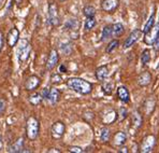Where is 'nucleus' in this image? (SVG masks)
I'll return each mask as SVG.
<instances>
[{"mask_svg": "<svg viewBox=\"0 0 159 153\" xmlns=\"http://www.w3.org/2000/svg\"><path fill=\"white\" fill-rule=\"evenodd\" d=\"M67 85L72 91L81 95H88L93 91V84L81 78H70L67 80Z\"/></svg>", "mask_w": 159, "mask_h": 153, "instance_id": "1", "label": "nucleus"}, {"mask_svg": "<svg viewBox=\"0 0 159 153\" xmlns=\"http://www.w3.org/2000/svg\"><path fill=\"white\" fill-rule=\"evenodd\" d=\"M40 131V123L34 117H28L26 122V134L30 140L37 139Z\"/></svg>", "mask_w": 159, "mask_h": 153, "instance_id": "2", "label": "nucleus"}, {"mask_svg": "<svg viewBox=\"0 0 159 153\" xmlns=\"http://www.w3.org/2000/svg\"><path fill=\"white\" fill-rule=\"evenodd\" d=\"M156 143V138L154 135H147L143 138L140 147V152L142 153H149L153 151Z\"/></svg>", "mask_w": 159, "mask_h": 153, "instance_id": "3", "label": "nucleus"}, {"mask_svg": "<svg viewBox=\"0 0 159 153\" xmlns=\"http://www.w3.org/2000/svg\"><path fill=\"white\" fill-rule=\"evenodd\" d=\"M142 35H143V31L140 30V29H134L133 31H131L129 36L126 38L125 42H124V48L129 49L130 46H132L135 42L139 41L140 38L142 37Z\"/></svg>", "mask_w": 159, "mask_h": 153, "instance_id": "4", "label": "nucleus"}, {"mask_svg": "<svg viewBox=\"0 0 159 153\" xmlns=\"http://www.w3.org/2000/svg\"><path fill=\"white\" fill-rule=\"evenodd\" d=\"M65 131H66V126L60 121L55 122L51 128V134H52V137L54 139H60L64 136Z\"/></svg>", "mask_w": 159, "mask_h": 153, "instance_id": "5", "label": "nucleus"}, {"mask_svg": "<svg viewBox=\"0 0 159 153\" xmlns=\"http://www.w3.org/2000/svg\"><path fill=\"white\" fill-rule=\"evenodd\" d=\"M48 21H50L51 25L57 26L59 25V15H58V8L56 3H50L48 6Z\"/></svg>", "mask_w": 159, "mask_h": 153, "instance_id": "6", "label": "nucleus"}, {"mask_svg": "<svg viewBox=\"0 0 159 153\" xmlns=\"http://www.w3.org/2000/svg\"><path fill=\"white\" fill-rule=\"evenodd\" d=\"M145 35V38H144V42H145L146 44H154V42H155V40L157 39V37L159 36V24L158 25H155L153 26V28H152L149 31H147Z\"/></svg>", "mask_w": 159, "mask_h": 153, "instance_id": "7", "label": "nucleus"}, {"mask_svg": "<svg viewBox=\"0 0 159 153\" xmlns=\"http://www.w3.org/2000/svg\"><path fill=\"white\" fill-rule=\"evenodd\" d=\"M119 6V0H102L101 8L107 13H113Z\"/></svg>", "mask_w": 159, "mask_h": 153, "instance_id": "8", "label": "nucleus"}, {"mask_svg": "<svg viewBox=\"0 0 159 153\" xmlns=\"http://www.w3.org/2000/svg\"><path fill=\"white\" fill-rule=\"evenodd\" d=\"M41 84V80L39 77L37 76H30L25 82V88L29 92H32L34 89H37L39 88V85Z\"/></svg>", "mask_w": 159, "mask_h": 153, "instance_id": "9", "label": "nucleus"}, {"mask_svg": "<svg viewBox=\"0 0 159 153\" xmlns=\"http://www.w3.org/2000/svg\"><path fill=\"white\" fill-rule=\"evenodd\" d=\"M58 60H59V55H58V52L56 50H52L50 52V55H48V62H46V69L52 70L57 66Z\"/></svg>", "mask_w": 159, "mask_h": 153, "instance_id": "10", "label": "nucleus"}, {"mask_svg": "<svg viewBox=\"0 0 159 153\" xmlns=\"http://www.w3.org/2000/svg\"><path fill=\"white\" fill-rule=\"evenodd\" d=\"M18 39H20V31H18L17 28H12L7 36V41H8L9 46H11V48L15 46L16 43L18 42Z\"/></svg>", "mask_w": 159, "mask_h": 153, "instance_id": "11", "label": "nucleus"}, {"mask_svg": "<svg viewBox=\"0 0 159 153\" xmlns=\"http://www.w3.org/2000/svg\"><path fill=\"white\" fill-rule=\"evenodd\" d=\"M152 81V74L148 71H143L138 77V84L140 86H147Z\"/></svg>", "mask_w": 159, "mask_h": 153, "instance_id": "12", "label": "nucleus"}, {"mask_svg": "<svg viewBox=\"0 0 159 153\" xmlns=\"http://www.w3.org/2000/svg\"><path fill=\"white\" fill-rule=\"evenodd\" d=\"M109 76V69H107V66L103 65L100 66L96 69V79L98 81H104Z\"/></svg>", "mask_w": 159, "mask_h": 153, "instance_id": "13", "label": "nucleus"}, {"mask_svg": "<svg viewBox=\"0 0 159 153\" xmlns=\"http://www.w3.org/2000/svg\"><path fill=\"white\" fill-rule=\"evenodd\" d=\"M60 99V92L57 88H53L48 91V100L50 102L52 105H55L59 102Z\"/></svg>", "mask_w": 159, "mask_h": 153, "instance_id": "14", "label": "nucleus"}, {"mask_svg": "<svg viewBox=\"0 0 159 153\" xmlns=\"http://www.w3.org/2000/svg\"><path fill=\"white\" fill-rule=\"evenodd\" d=\"M117 97L123 103H129V91L126 86H119L117 88Z\"/></svg>", "mask_w": 159, "mask_h": 153, "instance_id": "15", "label": "nucleus"}, {"mask_svg": "<svg viewBox=\"0 0 159 153\" xmlns=\"http://www.w3.org/2000/svg\"><path fill=\"white\" fill-rule=\"evenodd\" d=\"M23 151H24V141H23V138L16 140L10 147V149H9V152L11 153H20Z\"/></svg>", "mask_w": 159, "mask_h": 153, "instance_id": "16", "label": "nucleus"}, {"mask_svg": "<svg viewBox=\"0 0 159 153\" xmlns=\"http://www.w3.org/2000/svg\"><path fill=\"white\" fill-rule=\"evenodd\" d=\"M125 31V27L121 23H115L112 25V36L113 37H120Z\"/></svg>", "mask_w": 159, "mask_h": 153, "instance_id": "17", "label": "nucleus"}, {"mask_svg": "<svg viewBox=\"0 0 159 153\" xmlns=\"http://www.w3.org/2000/svg\"><path fill=\"white\" fill-rule=\"evenodd\" d=\"M127 140V136L124 131H117L114 135V145L115 146H123Z\"/></svg>", "mask_w": 159, "mask_h": 153, "instance_id": "18", "label": "nucleus"}, {"mask_svg": "<svg viewBox=\"0 0 159 153\" xmlns=\"http://www.w3.org/2000/svg\"><path fill=\"white\" fill-rule=\"evenodd\" d=\"M155 106H156V102H155V98L154 97H148L146 99L145 103H144V109H145L146 114H149L154 111L155 109Z\"/></svg>", "mask_w": 159, "mask_h": 153, "instance_id": "19", "label": "nucleus"}, {"mask_svg": "<svg viewBox=\"0 0 159 153\" xmlns=\"http://www.w3.org/2000/svg\"><path fill=\"white\" fill-rule=\"evenodd\" d=\"M24 44H25V40L22 42V45L20 46V50H18V58H20V60H22V56H24V60H26L30 51L28 42L26 43V45H24Z\"/></svg>", "mask_w": 159, "mask_h": 153, "instance_id": "20", "label": "nucleus"}, {"mask_svg": "<svg viewBox=\"0 0 159 153\" xmlns=\"http://www.w3.org/2000/svg\"><path fill=\"white\" fill-rule=\"evenodd\" d=\"M132 123H133V126L137 128H140L142 126L143 120H142V117L139 111H134L132 113Z\"/></svg>", "mask_w": 159, "mask_h": 153, "instance_id": "21", "label": "nucleus"}, {"mask_svg": "<svg viewBox=\"0 0 159 153\" xmlns=\"http://www.w3.org/2000/svg\"><path fill=\"white\" fill-rule=\"evenodd\" d=\"M42 100H43V97H42V94H40V93H34L29 96V102L34 106H37V105H39V103H41Z\"/></svg>", "mask_w": 159, "mask_h": 153, "instance_id": "22", "label": "nucleus"}, {"mask_svg": "<svg viewBox=\"0 0 159 153\" xmlns=\"http://www.w3.org/2000/svg\"><path fill=\"white\" fill-rule=\"evenodd\" d=\"M112 36V25H107L104 26V28L102 29V36L101 40L102 41H107L109 38H111Z\"/></svg>", "mask_w": 159, "mask_h": 153, "instance_id": "23", "label": "nucleus"}, {"mask_svg": "<svg viewBox=\"0 0 159 153\" xmlns=\"http://www.w3.org/2000/svg\"><path fill=\"white\" fill-rule=\"evenodd\" d=\"M154 24H155V13H153L151 16H149L148 21H147V23L145 24V26H144V29L142 30L143 34H146L147 31H149V30L153 28Z\"/></svg>", "mask_w": 159, "mask_h": 153, "instance_id": "24", "label": "nucleus"}, {"mask_svg": "<svg viewBox=\"0 0 159 153\" xmlns=\"http://www.w3.org/2000/svg\"><path fill=\"white\" fill-rule=\"evenodd\" d=\"M83 12L86 17H93L96 15V9L93 6H86L83 9Z\"/></svg>", "mask_w": 159, "mask_h": 153, "instance_id": "25", "label": "nucleus"}, {"mask_svg": "<svg viewBox=\"0 0 159 153\" xmlns=\"http://www.w3.org/2000/svg\"><path fill=\"white\" fill-rule=\"evenodd\" d=\"M102 92H103L106 95H111L112 91H113V83L112 82H104L101 86Z\"/></svg>", "mask_w": 159, "mask_h": 153, "instance_id": "26", "label": "nucleus"}, {"mask_svg": "<svg viewBox=\"0 0 159 153\" xmlns=\"http://www.w3.org/2000/svg\"><path fill=\"white\" fill-rule=\"evenodd\" d=\"M78 27H79V22L75 20V18L69 20L66 23V25H65V28H66V29H70V30H76Z\"/></svg>", "mask_w": 159, "mask_h": 153, "instance_id": "27", "label": "nucleus"}, {"mask_svg": "<svg viewBox=\"0 0 159 153\" xmlns=\"http://www.w3.org/2000/svg\"><path fill=\"white\" fill-rule=\"evenodd\" d=\"M149 60H151V51L149 50H144L142 52V55H141V63L142 65H146L149 63Z\"/></svg>", "mask_w": 159, "mask_h": 153, "instance_id": "28", "label": "nucleus"}, {"mask_svg": "<svg viewBox=\"0 0 159 153\" xmlns=\"http://www.w3.org/2000/svg\"><path fill=\"white\" fill-rule=\"evenodd\" d=\"M96 25H97V21L95 20V16L93 17H87V20L85 21V29L87 30H92Z\"/></svg>", "mask_w": 159, "mask_h": 153, "instance_id": "29", "label": "nucleus"}, {"mask_svg": "<svg viewBox=\"0 0 159 153\" xmlns=\"http://www.w3.org/2000/svg\"><path fill=\"white\" fill-rule=\"evenodd\" d=\"M118 45H119L118 40H112V41L110 42L107 46V50H106L107 53H112V52H114L116 49L118 48Z\"/></svg>", "mask_w": 159, "mask_h": 153, "instance_id": "30", "label": "nucleus"}, {"mask_svg": "<svg viewBox=\"0 0 159 153\" xmlns=\"http://www.w3.org/2000/svg\"><path fill=\"white\" fill-rule=\"evenodd\" d=\"M100 139H101L102 142H107L110 139V129L104 127L102 128L101 134H100Z\"/></svg>", "mask_w": 159, "mask_h": 153, "instance_id": "31", "label": "nucleus"}, {"mask_svg": "<svg viewBox=\"0 0 159 153\" xmlns=\"http://www.w3.org/2000/svg\"><path fill=\"white\" fill-rule=\"evenodd\" d=\"M51 82L53 84H60L62 82V77L59 74H54L51 77Z\"/></svg>", "mask_w": 159, "mask_h": 153, "instance_id": "32", "label": "nucleus"}, {"mask_svg": "<svg viewBox=\"0 0 159 153\" xmlns=\"http://www.w3.org/2000/svg\"><path fill=\"white\" fill-rule=\"evenodd\" d=\"M69 152H73V153H83L84 150L82 149L81 147H76V146H73V147L69 148Z\"/></svg>", "mask_w": 159, "mask_h": 153, "instance_id": "33", "label": "nucleus"}, {"mask_svg": "<svg viewBox=\"0 0 159 153\" xmlns=\"http://www.w3.org/2000/svg\"><path fill=\"white\" fill-rule=\"evenodd\" d=\"M6 108H7V103L4 99H2V98H0V115L3 113L4 111H6Z\"/></svg>", "mask_w": 159, "mask_h": 153, "instance_id": "34", "label": "nucleus"}, {"mask_svg": "<svg viewBox=\"0 0 159 153\" xmlns=\"http://www.w3.org/2000/svg\"><path fill=\"white\" fill-rule=\"evenodd\" d=\"M119 112H120V121L121 120H124L126 117H127V110L125 109V108H120V110H119Z\"/></svg>", "mask_w": 159, "mask_h": 153, "instance_id": "35", "label": "nucleus"}, {"mask_svg": "<svg viewBox=\"0 0 159 153\" xmlns=\"http://www.w3.org/2000/svg\"><path fill=\"white\" fill-rule=\"evenodd\" d=\"M48 91H50L48 88H44V91L42 92V97H43V99H48Z\"/></svg>", "mask_w": 159, "mask_h": 153, "instance_id": "36", "label": "nucleus"}, {"mask_svg": "<svg viewBox=\"0 0 159 153\" xmlns=\"http://www.w3.org/2000/svg\"><path fill=\"white\" fill-rule=\"evenodd\" d=\"M154 48H155L156 51L159 50V36L157 37V39L155 40V42H154Z\"/></svg>", "mask_w": 159, "mask_h": 153, "instance_id": "37", "label": "nucleus"}, {"mask_svg": "<svg viewBox=\"0 0 159 153\" xmlns=\"http://www.w3.org/2000/svg\"><path fill=\"white\" fill-rule=\"evenodd\" d=\"M67 71V68L65 67V65H60L59 67V72H66Z\"/></svg>", "mask_w": 159, "mask_h": 153, "instance_id": "38", "label": "nucleus"}, {"mask_svg": "<svg viewBox=\"0 0 159 153\" xmlns=\"http://www.w3.org/2000/svg\"><path fill=\"white\" fill-rule=\"evenodd\" d=\"M48 153H60V150L54 149V148H53V149H50V150H48Z\"/></svg>", "mask_w": 159, "mask_h": 153, "instance_id": "39", "label": "nucleus"}, {"mask_svg": "<svg viewBox=\"0 0 159 153\" xmlns=\"http://www.w3.org/2000/svg\"><path fill=\"white\" fill-rule=\"evenodd\" d=\"M118 152H120V153H128V149L126 147L125 148H121V149L119 150Z\"/></svg>", "mask_w": 159, "mask_h": 153, "instance_id": "40", "label": "nucleus"}, {"mask_svg": "<svg viewBox=\"0 0 159 153\" xmlns=\"http://www.w3.org/2000/svg\"><path fill=\"white\" fill-rule=\"evenodd\" d=\"M3 2H4V0H0V8L2 7V4H3Z\"/></svg>", "mask_w": 159, "mask_h": 153, "instance_id": "41", "label": "nucleus"}, {"mask_svg": "<svg viewBox=\"0 0 159 153\" xmlns=\"http://www.w3.org/2000/svg\"><path fill=\"white\" fill-rule=\"evenodd\" d=\"M15 1H16V3H17V4H20V2H22V0H15Z\"/></svg>", "mask_w": 159, "mask_h": 153, "instance_id": "42", "label": "nucleus"}, {"mask_svg": "<svg viewBox=\"0 0 159 153\" xmlns=\"http://www.w3.org/2000/svg\"><path fill=\"white\" fill-rule=\"evenodd\" d=\"M59 1H66V0H59Z\"/></svg>", "mask_w": 159, "mask_h": 153, "instance_id": "43", "label": "nucleus"}]
</instances>
